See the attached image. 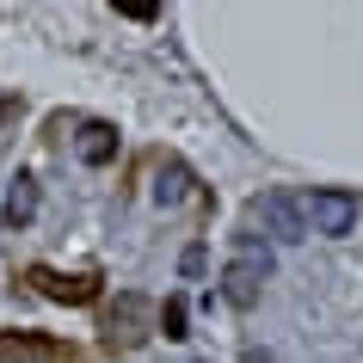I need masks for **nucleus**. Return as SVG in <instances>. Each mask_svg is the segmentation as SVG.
Instances as JSON below:
<instances>
[{"instance_id":"nucleus-12","label":"nucleus","mask_w":363,"mask_h":363,"mask_svg":"<svg viewBox=\"0 0 363 363\" xmlns=\"http://www.w3.org/2000/svg\"><path fill=\"white\" fill-rule=\"evenodd\" d=\"M179 271H185V277H197V271H203V247H185V259H179Z\"/></svg>"},{"instance_id":"nucleus-14","label":"nucleus","mask_w":363,"mask_h":363,"mask_svg":"<svg viewBox=\"0 0 363 363\" xmlns=\"http://www.w3.org/2000/svg\"><path fill=\"white\" fill-rule=\"evenodd\" d=\"M13 111H19V105H13V99L0 93V130H6V117H13Z\"/></svg>"},{"instance_id":"nucleus-13","label":"nucleus","mask_w":363,"mask_h":363,"mask_svg":"<svg viewBox=\"0 0 363 363\" xmlns=\"http://www.w3.org/2000/svg\"><path fill=\"white\" fill-rule=\"evenodd\" d=\"M240 363H277V357H271L265 345H247V351H240Z\"/></svg>"},{"instance_id":"nucleus-9","label":"nucleus","mask_w":363,"mask_h":363,"mask_svg":"<svg viewBox=\"0 0 363 363\" xmlns=\"http://www.w3.org/2000/svg\"><path fill=\"white\" fill-rule=\"evenodd\" d=\"M185 197H191V172L185 167H160L154 172V203H160V210H179Z\"/></svg>"},{"instance_id":"nucleus-8","label":"nucleus","mask_w":363,"mask_h":363,"mask_svg":"<svg viewBox=\"0 0 363 363\" xmlns=\"http://www.w3.org/2000/svg\"><path fill=\"white\" fill-rule=\"evenodd\" d=\"M6 228H31V216H38V179L31 172H19L13 185H6Z\"/></svg>"},{"instance_id":"nucleus-6","label":"nucleus","mask_w":363,"mask_h":363,"mask_svg":"<svg viewBox=\"0 0 363 363\" xmlns=\"http://www.w3.org/2000/svg\"><path fill=\"white\" fill-rule=\"evenodd\" d=\"M31 284H38L50 302H93L99 296V277H62V271H50V265L31 271Z\"/></svg>"},{"instance_id":"nucleus-5","label":"nucleus","mask_w":363,"mask_h":363,"mask_svg":"<svg viewBox=\"0 0 363 363\" xmlns=\"http://www.w3.org/2000/svg\"><path fill=\"white\" fill-rule=\"evenodd\" d=\"M148 314H154V308L142 302L135 289H123V296H117V308H111V326H105V333H111V345H142V339H148Z\"/></svg>"},{"instance_id":"nucleus-3","label":"nucleus","mask_w":363,"mask_h":363,"mask_svg":"<svg viewBox=\"0 0 363 363\" xmlns=\"http://www.w3.org/2000/svg\"><path fill=\"white\" fill-rule=\"evenodd\" d=\"M252 216L265 222V234L271 240H284V247H296V240H308V203L302 197H289V191H265L259 203H252Z\"/></svg>"},{"instance_id":"nucleus-4","label":"nucleus","mask_w":363,"mask_h":363,"mask_svg":"<svg viewBox=\"0 0 363 363\" xmlns=\"http://www.w3.org/2000/svg\"><path fill=\"white\" fill-rule=\"evenodd\" d=\"M0 363H74V351L43 333H0Z\"/></svg>"},{"instance_id":"nucleus-2","label":"nucleus","mask_w":363,"mask_h":363,"mask_svg":"<svg viewBox=\"0 0 363 363\" xmlns=\"http://www.w3.org/2000/svg\"><path fill=\"white\" fill-rule=\"evenodd\" d=\"M302 203H308V228L326 234V240H345V234H357V222H363V203L351 191H339V185H320V191L302 197Z\"/></svg>"},{"instance_id":"nucleus-10","label":"nucleus","mask_w":363,"mask_h":363,"mask_svg":"<svg viewBox=\"0 0 363 363\" xmlns=\"http://www.w3.org/2000/svg\"><path fill=\"white\" fill-rule=\"evenodd\" d=\"M185 326H191V308H185V296H167V308H160V333H167V339H191Z\"/></svg>"},{"instance_id":"nucleus-7","label":"nucleus","mask_w":363,"mask_h":363,"mask_svg":"<svg viewBox=\"0 0 363 363\" xmlns=\"http://www.w3.org/2000/svg\"><path fill=\"white\" fill-rule=\"evenodd\" d=\"M74 154L86 160V167H105V160H117V130H111V123H80Z\"/></svg>"},{"instance_id":"nucleus-1","label":"nucleus","mask_w":363,"mask_h":363,"mask_svg":"<svg viewBox=\"0 0 363 363\" xmlns=\"http://www.w3.org/2000/svg\"><path fill=\"white\" fill-rule=\"evenodd\" d=\"M271 284V247L259 234H234V259L222 265V302L228 308H259Z\"/></svg>"},{"instance_id":"nucleus-11","label":"nucleus","mask_w":363,"mask_h":363,"mask_svg":"<svg viewBox=\"0 0 363 363\" xmlns=\"http://www.w3.org/2000/svg\"><path fill=\"white\" fill-rule=\"evenodd\" d=\"M117 13H130V19H154L160 13V0H111Z\"/></svg>"}]
</instances>
